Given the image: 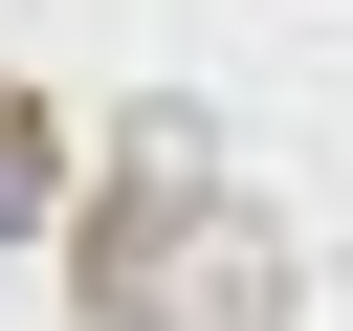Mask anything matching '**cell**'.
Masks as SVG:
<instances>
[{
	"mask_svg": "<svg viewBox=\"0 0 353 331\" xmlns=\"http://www.w3.org/2000/svg\"><path fill=\"white\" fill-rule=\"evenodd\" d=\"M0 243H44V110H0Z\"/></svg>",
	"mask_w": 353,
	"mask_h": 331,
	"instance_id": "cell-1",
	"label": "cell"
}]
</instances>
